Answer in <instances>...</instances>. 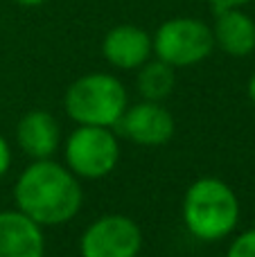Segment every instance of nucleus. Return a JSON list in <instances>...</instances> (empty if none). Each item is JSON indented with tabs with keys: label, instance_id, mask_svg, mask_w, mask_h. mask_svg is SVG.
<instances>
[{
	"label": "nucleus",
	"instance_id": "obj_1",
	"mask_svg": "<svg viewBox=\"0 0 255 257\" xmlns=\"http://www.w3.org/2000/svg\"><path fill=\"white\" fill-rule=\"evenodd\" d=\"M16 205L39 226L66 223L81 208V187L75 174L43 158L32 163L16 183Z\"/></svg>",
	"mask_w": 255,
	"mask_h": 257
},
{
	"label": "nucleus",
	"instance_id": "obj_2",
	"mask_svg": "<svg viewBox=\"0 0 255 257\" xmlns=\"http://www.w3.org/2000/svg\"><path fill=\"white\" fill-rule=\"evenodd\" d=\"M183 219L194 237L215 241L235 230L239 219V201L219 178H199L183 199Z\"/></svg>",
	"mask_w": 255,
	"mask_h": 257
},
{
	"label": "nucleus",
	"instance_id": "obj_3",
	"mask_svg": "<svg viewBox=\"0 0 255 257\" xmlns=\"http://www.w3.org/2000/svg\"><path fill=\"white\" fill-rule=\"evenodd\" d=\"M63 104L66 113L79 124L113 126L126 111V90L113 75L93 72L70 84Z\"/></svg>",
	"mask_w": 255,
	"mask_h": 257
},
{
	"label": "nucleus",
	"instance_id": "obj_4",
	"mask_svg": "<svg viewBox=\"0 0 255 257\" xmlns=\"http://www.w3.org/2000/svg\"><path fill=\"white\" fill-rule=\"evenodd\" d=\"M154 52L161 61L172 68L197 66L210 57L215 50L212 27H208L199 18H170L156 30L152 39Z\"/></svg>",
	"mask_w": 255,
	"mask_h": 257
},
{
	"label": "nucleus",
	"instance_id": "obj_5",
	"mask_svg": "<svg viewBox=\"0 0 255 257\" xmlns=\"http://www.w3.org/2000/svg\"><path fill=\"white\" fill-rule=\"evenodd\" d=\"M117 158H120V147L106 126L81 124L70 133L66 142L68 167L77 176L102 178L113 172Z\"/></svg>",
	"mask_w": 255,
	"mask_h": 257
},
{
	"label": "nucleus",
	"instance_id": "obj_6",
	"mask_svg": "<svg viewBox=\"0 0 255 257\" xmlns=\"http://www.w3.org/2000/svg\"><path fill=\"white\" fill-rule=\"evenodd\" d=\"M143 246L138 223L122 214H108L81 235V257H136Z\"/></svg>",
	"mask_w": 255,
	"mask_h": 257
},
{
	"label": "nucleus",
	"instance_id": "obj_7",
	"mask_svg": "<svg viewBox=\"0 0 255 257\" xmlns=\"http://www.w3.org/2000/svg\"><path fill=\"white\" fill-rule=\"evenodd\" d=\"M117 124H120L122 133L129 140L147 147L165 145L174 136V117H172V113L167 108H163L158 102H149V99L126 108L122 113V117L117 120Z\"/></svg>",
	"mask_w": 255,
	"mask_h": 257
},
{
	"label": "nucleus",
	"instance_id": "obj_8",
	"mask_svg": "<svg viewBox=\"0 0 255 257\" xmlns=\"http://www.w3.org/2000/svg\"><path fill=\"white\" fill-rule=\"evenodd\" d=\"M104 59L122 70L140 68L149 61V54L154 52L152 36L136 25H117L104 36L102 43Z\"/></svg>",
	"mask_w": 255,
	"mask_h": 257
},
{
	"label": "nucleus",
	"instance_id": "obj_9",
	"mask_svg": "<svg viewBox=\"0 0 255 257\" xmlns=\"http://www.w3.org/2000/svg\"><path fill=\"white\" fill-rule=\"evenodd\" d=\"M41 226L27 214L0 212V257H43Z\"/></svg>",
	"mask_w": 255,
	"mask_h": 257
},
{
	"label": "nucleus",
	"instance_id": "obj_10",
	"mask_svg": "<svg viewBox=\"0 0 255 257\" xmlns=\"http://www.w3.org/2000/svg\"><path fill=\"white\" fill-rule=\"evenodd\" d=\"M212 36L215 45H219L230 57H246L255 50V23L248 14L239 12V7L219 9L215 12Z\"/></svg>",
	"mask_w": 255,
	"mask_h": 257
},
{
	"label": "nucleus",
	"instance_id": "obj_11",
	"mask_svg": "<svg viewBox=\"0 0 255 257\" xmlns=\"http://www.w3.org/2000/svg\"><path fill=\"white\" fill-rule=\"evenodd\" d=\"M21 149L36 160L50 158L59 147V124L48 111H30L16 128Z\"/></svg>",
	"mask_w": 255,
	"mask_h": 257
},
{
	"label": "nucleus",
	"instance_id": "obj_12",
	"mask_svg": "<svg viewBox=\"0 0 255 257\" xmlns=\"http://www.w3.org/2000/svg\"><path fill=\"white\" fill-rule=\"evenodd\" d=\"M174 68L165 61H145L138 72V90L143 99L161 102L174 88Z\"/></svg>",
	"mask_w": 255,
	"mask_h": 257
},
{
	"label": "nucleus",
	"instance_id": "obj_13",
	"mask_svg": "<svg viewBox=\"0 0 255 257\" xmlns=\"http://www.w3.org/2000/svg\"><path fill=\"white\" fill-rule=\"evenodd\" d=\"M226 257H255V230H246L233 241Z\"/></svg>",
	"mask_w": 255,
	"mask_h": 257
},
{
	"label": "nucleus",
	"instance_id": "obj_14",
	"mask_svg": "<svg viewBox=\"0 0 255 257\" xmlns=\"http://www.w3.org/2000/svg\"><path fill=\"white\" fill-rule=\"evenodd\" d=\"M12 165V151H9V145L3 136H0V176H5Z\"/></svg>",
	"mask_w": 255,
	"mask_h": 257
},
{
	"label": "nucleus",
	"instance_id": "obj_15",
	"mask_svg": "<svg viewBox=\"0 0 255 257\" xmlns=\"http://www.w3.org/2000/svg\"><path fill=\"white\" fill-rule=\"evenodd\" d=\"M208 3L212 5V9H215V12H219V9H233V7H242V5L251 3V0H208Z\"/></svg>",
	"mask_w": 255,
	"mask_h": 257
},
{
	"label": "nucleus",
	"instance_id": "obj_16",
	"mask_svg": "<svg viewBox=\"0 0 255 257\" xmlns=\"http://www.w3.org/2000/svg\"><path fill=\"white\" fill-rule=\"evenodd\" d=\"M14 3L23 5V7H39V5H43L45 0H14Z\"/></svg>",
	"mask_w": 255,
	"mask_h": 257
},
{
	"label": "nucleus",
	"instance_id": "obj_17",
	"mask_svg": "<svg viewBox=\"0 0 255 257\" xmlns=\"http://www.w3.org/2000/svg\"><path fill=\"white\" fill-rule=\"evenodd\" d=\"M248 97H251L255 104V75L251 77V81H248Z\"/></svg>",
	"mask_w": 255,
	"mask_h": 257
}]
</instances>
